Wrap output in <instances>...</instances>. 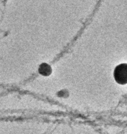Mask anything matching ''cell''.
<instances>
[{"label":"cell","mask_w":127,"mask_h":134,"mask_svg":"<svg viewBox=\"0 0 127 134\" xmlns=\"http://www.w3.org/2000/svg\"><path fill=\"white\" fill-rule=\"evenodd\" d=\"M115 81L122 84H125L127 81V68L126 64H120L116 67L114 71Z\"/></svg>","instance_id":"1"}]
</instances>
